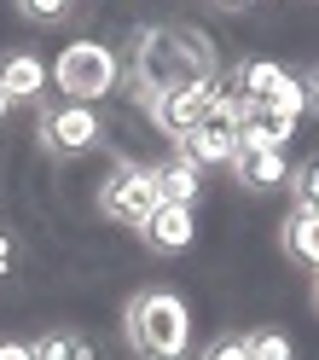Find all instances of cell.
<instances>
[{
    "label": "cell",
    "mask_w": 319,
    "mask_h": 360,
    "mask_svg": "<svg viewBox=\"0 0 319 360\" xmlns=\"http://www.w3.org/2000/svg\"><path fill=\"white\" fill-rule=\"evenodd\" d=\"M157 186H163V204H197V192H203V169L192 163V157H169V163H157Z\"/></svg>",
    "instance_id": "cell-14"
},
{
    "label": "cell",
    "mask_w": 319,
    "mask_h": 360,
    "mask_svg": "<svg viewBox=\"0 0 319 360\" xmlns=\"http://www.w3.org/2000/svg\"><path fill=\"white\" fill-rule=\"evenodd\" d=\"M302 94H308V110H319V64L302 76Z\"/></svg>",
    "instance_id": "cell-22"
},
{
    "label": "cell",
    "mask_w": 319,
    "mask_h": 360,
    "mask_svg": "<svg viewBox=\"0 0 319 360\" xmlns=\"http://www.w3.org/2000/svg\"><path fill=\"white\" fill-rule=\"evenodd\" d=\"M6 267H12V238L0 233V274H6Z\"/></svg>",
    "instance_id": "cell-23"
},
{
    "label": "cell",
    "mask_w": 319,
    "mask_h": 360,
    "mask_svg": "<svg viewBox=\"0 0 319 360\" xmlns=\"http://www.w3.org/2000/svg\"><path fill=\"white\" fill-rule=\"evenodd\" d=\"M35 360H105L99 343L87 331H70V326H58L47 337H35Z\"/></svg>",
    "instance_id": "cell-15"
},
{
    "label": "cell",
    "mask_w": 319,
    "mask_h": 360,
    "mask_svg": "<svg viewBox=\"0 0 319 360\" xmlns=\"http://www.w3.org/2000/svg\"><path fill=\"white\" fill-rule=\"evenodd\" d=\"M0 360H35V343H18V337H0Z\"/></svg>",
    "instance_id": "cell-21"
},
{
    "label": "cell",
    "mask_w": 319,
    "mask_h": 360,
    "mask_svg": "<svg viewBox=\"0 0 319 360\" xmlns=\"http://www.w3.org/2000/svg\"><path fill=\"white\" fill-rule=\"evenodd\" d=\"M290 134H296L290 117H279V110H267V105H249L244 122H238V151H285Z\"/></svg>",
    "instance_id": "cell-10"
},
{
    "label": "cell",
    "mask_w": 319,
    "mask_h": 360,
    "mask_svg": "<svg viewBox=\"0 0 319 360\" xmlns=\"http://www.w3.org/2000/svg\"><path fill=\"white\" fill-rule=\"evenodd\" d=\"M279 244H285L290 262H302V267L319 274V210H290L285 227H279Z\"/></svg>",
    "instance_id": "cell-13"
},
{
    "label": "cell",
    "mask_w": 319,
    "mask_h": 360,
    "mask_svg": "<svg viewBox=\"0 0 319 360\" xmlns=\"http://www.w3.org/2000/svg\"><path fill=\"white\" fill-rule=\"evenodd\" d=\"M313 308H319V274H313Z\"/></svg>",
    "instance_id": "cell-26"
},
{
    "label": "cell",
    "mask_w": 319,
    "mask_h": 360,
    "mask_svg": "<svg viewBox=\"0 0 319 360\" xmlns=\"http://www.w3.org/2000/svg\"><path fill=\"white\" fill-rule=\"evenodd\" d=\"M53 87L76 105H99L105 94L122 87V53L105 47V41H70L53 58Z\"/></svg>",
    "instance_id": "cell-3"
},
{
    "label": "cell",
    "mask_w": 319,
    "mask_h": 360,
    "mask_svg": "<svg viewBox=\"0 0 319 360\" xmlns=\"http://www.w3.org/2000/svg\"><path fill=\"white\" fill-rule=\"evenodd\" d=\"M279 76H285V64H273V58H238L233 70H226V82H233V94L244 105H267V94L279 87Z\"/></svg>",
    "instance_id": "cell-12"
},
{
    "label": "cell",
    "mask_w": 319,
    "mask_h": 360,
    "mask_svg": "<svg viewBox=\"0 0 319 360\" xmlns=\"http://www.w3.org/2000/svg\"><path fill=\"white\" fill-rule=\"evenodd\" d=\"M122 337L140 360H186L192 349V308L186 297H174L169 285L134 290L122 308Z\"/></svg>",
    "instance_id": "cell-2"
},
{
    "label": "cell",
    "mask_w": 319,
    "mask_h": 360,
    "mask_svg": "<svg viewBox=\"0 0 319 360\" xmlns=\"http://www.w3.org/2000/svg\"><path fill=\"white\" fill-rule=\"evenodd\" d=\"M163 210V186H157V169L145 163H117L99 186V215L117 221V227H134L140 233L145 221Z\"/></svg>",
    "instance_id": "cell-4"
},
{
    "label": "cell",
    "mask_w": 319,
    "mask_h": 360,
    "mask_svg": "<svg viewBox=\"0 0 319 360\" xmlns=\"http://www.w3.org/2000/svg\"><path fill=\"white\" fill-rule=\"evenodd\" d=\"M0 87L12 94V105L41 99V94H47V58H41V53H6V58H0Z\"/></svg>",
    "instance_id": "cell-11"
},
{
    "label": "cell",
    "mask_w": 319,
    "mask_h": 360,
    "mask_svg": "<svg viewBox=\"0 0 319 360\" xmlns=\"http://www.w3.org/2000/svg\"><path fill=\"white\" fill-rule=\"evenodd\" d=\"M140 238L151 244L157 256H180V250H192V238H197V215H192L186 204H163V210L140 227Z\"/></svg>",
    "instance_id": "cell-8"
},
{
    "label": "cell",
    "mask_w": 319,
    "mask_h": 360,
    "mask_svg": "<svg viewBox=\"0 0 319 360\" xmlns=\"http://www.w3.org/2000/svg\"><path fill=\"white\" fill-rule=\"evenodd\" d=\"M238 122L244 117H233V110H209L186 140H180V157H192L197 169H233V157H238Z\"/></svg>",
    "instance_id": "cell-7"
},
{
    "label": "cell",
    "mask_w": 319,
    "mask_h": 360,
    "mask_svg": "<svg viewBox=\"0 0 319 360\" xmlns=\"http://www.w3.org/2000/svg\"><path fill=\"white\" fill-rule=\"evenodd\" d=\"M244 343H249V360H296V343H290V331H279V326L244 331Z\"/></svg>",
    "instance_id": "cell-16"
},
{
    "label": "cell",
    "mask_w": 319,
    "mask_h": 360,
    "mask_svg": "<svg viewBox=\"0 0 319 360\" xmlns=\"http://www.w3.org/2000/svg\"><path fill=\"white\" fill-rule=\"evenodd\" d=\"M290 198H296V210H319V157L290 169Z\"/></svg>",
    "instance_id": "cell-18"
},
{
    "label": "cell",
    "mask_w": 319,
    "mask_h": 360,
    "mask_svg": "<svg viewBox=\"0 0 319 360\" xmlns=\"http://www.w3.org/2000/svg\"><path fill=\"white\" fill-rule=\"evenodd\" d=\"M12 117V94H6V87H0V122H6Z\"/></svg>",
    "instance_id": "cell-24"
},
{
    "label": "cell",
    "mask_w": 319,
    "mask_h": 360,
    "mask_svg": "<svg viewBox=\"0 0 319 360\" xmlns=\"http://www.w3.org/2000/svg\"><path fill=\"white\" fill-rule=\"evenodd\" d=\"M99 140H105V122H99L93 105L64 99L53 110H41V146H47L53 157H82V151H93Z\"/></svg>",
    "instance_id": "cell-5"
},
{
    "label": "cell",
    "mask_w": 319,
    "mask_h": 360,
    "mask_svg": "<svg viewBox=\"0 0 319 360\" xmlns=\"http://www.w3.org/2000/svg\"><path fill=\"white\" fill-rule=\"evenodd\" d=\"M197 360H249V343H244L238 331H226V337H215V343H203Z\"/></svg>",
    "instance_id": "cell-20"
},
{
    "label": "cell",
    "mask_w": 319,
    "mask_h": 360,
    "mask_svg": "<svg viewBox=\"0 0 319 360\" xmlns=\"http://www.w3.org/2000/svg\"><path fill=\"white\" fill-rule=\"evenodd\" d=\"M215 70H221V53H215V41L203 35L197 24H145V30H134L128 58H122L128 94H134L140 110L157 94H169V87L209 82Z\"/></svg>",
    "instance_id": "cell-1"
},
{
    "label": "cell",
    "mask_w": 319,
    "mask_h": 360,
    "mask_svg": "<svg viewBox=\"0 0 319 360\" xmlns=\"http://www.w3.org/2000/svg\"><path fill=\"white\" fill-rule=\"evenodd\" d=\"M233 180L244 192H279V186H290V157L285 151H238Z\"/></svg>",
    "instance_id": "cell-9"
},
{
    "label": "cell",
    "mask_w": 319,
    "mask_h": 360,
    "mask_svg": "<svg viewBox=\"0 0 319 360\" xmlns=\"http://www.w3.org/2000/svg\"><path fill=\"white\" fill-rule=\"evenodd\" d=\"M215 76H221V70H215ZM215 76H209V82H186V87H169V94H157V99L145 105V117H151V122L180 146L203 117H209V105H215Z\"/></svg>",
    "instance_id": "cell-6"
},
{
    "label": "cell",
    "mask_w": 319,
    "mask_h": 360,
    "mask_svg": "<svg viewBox=\"0 0 319 360\" xmlns=\"http://www.w3.org/2000/svg\"><path fill=\"white\" fill-rule=\"evenodd\" d=\"M215 6H256V0H215Z\"/></svg>",
    "instance_id": "cell-25"
},
{
    "label": "cell",
    "mask_w": 319,
    "mask_h": 360,
    "mask_svg": "<svg viewBox=\"0 0 319 360\" xmlns=\"http://www.w3.org/2000/svg\"><path fill=\"white\" fill-rule=\"evenodd\" d=\"M267 110H279V117H290V122H302V110H308V94H302V76H279V87L267 94Z\"/></svg>",
    "instance_id": "cell-17"
},
{
    "label": "cell",
    "mask_w": 319,
    "mask_h": 360,
    "mask_svg": "<svg viewBox=\"0 0 319 360\" xmlns=\"http://www.w3.org/2000/svg\"><path fill=\"white\" fill-rule=\"evenodd\" d=\"M18 12L35 18V24H64L70 18V0H18Z\"/></svg>",
    "instance_id": "cell-19"
}]
</instances>
